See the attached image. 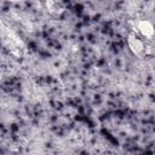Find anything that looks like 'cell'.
I'll use <instances>...</instances> for the list:
<instances>
[{
    "instance_id": "cell-1",
    "label": "cell",
    "mask_w": 155,
    "mask_h": 155,
    "mask_svg": "<svg viewBox=\"0 0 155 155\" xmlns=\"http://www.w3.org/2000/svg\"><path fill=\"white\" fill-rule=\"evenodd\" d=\"M138 29L144 36H151L153 35V25L148 21H142L138 23Z\"/></svg>"
},
{
    "instance_id": "cell-2",
    "label": "cell",
    "mask_w": 155,
    "mask_h": 155,
    "mask_svg": "<svg viewBox=\"0 0 155 155\" xmlns=\"http://www.w3.org/2000/svg\"><path fill=\"white\" fill-rule=\"evenodd\" d=\"M128 45H130V48H131L134 53H140V52L144 50L143 42H142L139 39H137V38H130Z\"/></svg>"
}]
</instances>
